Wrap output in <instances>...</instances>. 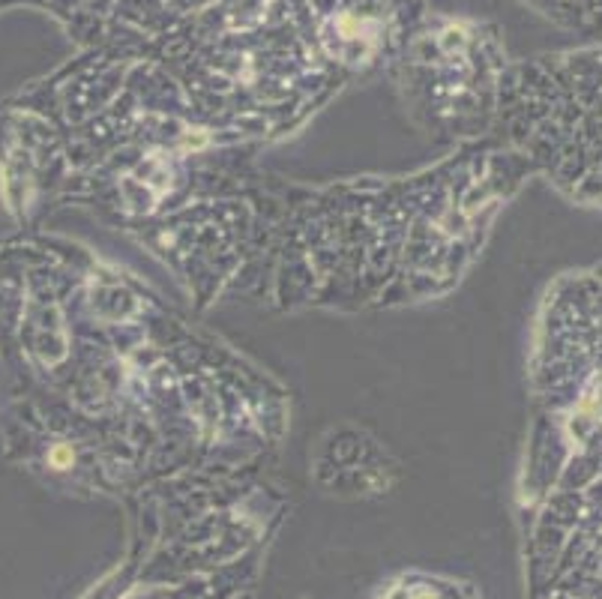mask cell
I'll return each instance as SVG.
<instances>
[{
  "label": "cell",
  "mask_w": 602,
  "mask_h": 599,
  "mask_svg": "<svg viewBox=\"0 0 602 599\" xmlns=\"http://www.w3.org/2000/svg\"><path fill=\"white\" fill-rule=\"evenodd\" d=\"M282 378L129 267L45 228L0 234V453L48 489L126 501L279 465Z\"/></svg>",
  "instance_id": "6da1fadb"
},
{
  "label": "cell",
  "mask_w": 602,
  "mask_h": 599,
  "mask_svg": "<svg viewBox=\"0 0 602 599\" xmlns=\"http://www.w3.org/2000/svg\"><path fill=\"white\" fill-rule=\"evenodd\" d=\"M261 156L204 150L180 195L129 237L198 315L219 306L375 315L441 303L534 183L498 138L450 147L411 171L330 180L279 174Z\"/></svg>",
  "instance_id": "7a4b0ae2"
},
{
  "label": "cell",
  "mask_w": 602,
  "mask_h": 599,
  "mask_svg": "<svg viewBox=\"0 0 602 599\" xmlns=\"http://www.w3.org/2000/svg\"><path fill=\"white\" fill-rule=\"evenodd\" d=\"M513 501L543 599H602V264L534 306Z\"/></svg>",
  "instance_id": "3957f363"
},
{
  "label": "cell",
  "mask_w": 602,
  "mask_h": 599,
  "mask_svg": "<svg viewBox=\"0 0 602 599\" xmlns=\"http://www.w3.org/2000/svg\"><path fill=\"white\" fill-rule=\"evenodd\" d=\"M492 138L555 195L602 213V51L510 69Z\"/></svg>",
  "instance_id": "277c9868"
},
{
  "label": "cell",
  "mask_w": 602,
  "mask_h": 599,
  "mask_svg": "<svg viewBox=\"0 0 602 599\" xmlns=\"http://www.w3.org/2000/svg\"><path fill=\"white\" fill-rule=\"evenodd\" d=\"M507 72L492 33L450 18L408 42L399 57V96L408 120L450 150L495 135Z\"/></svg>",
  "instance_id": "5b68a950"
},
{
  "label": "cell",
  "mask_w": 602,
  "mask_h": 599,
  "mask_svg": "<svg viewBox=\"0 0 602 599\" xmlns=\"http://www.w3.org/2000/svg\"><path fill=\"white\" fill-rule=\"evenodd\" d=\"M309 483L339 501H375L402 480L399 453L366 423L336 420L324 426L306 453Z\"/></svg>",
  "instance_id": "8992f818"
}]
</instances>
